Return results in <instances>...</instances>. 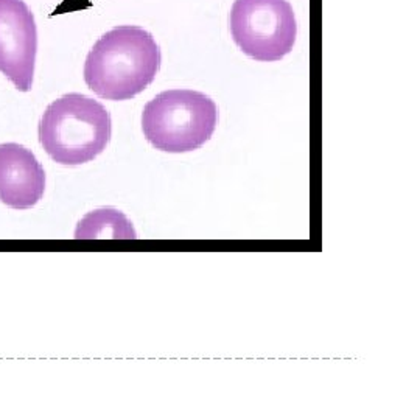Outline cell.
<instances>
[{"label":"cell","instance_id":"cell-1","mask_svg":"<svg viewBox=\"0 0 420 420\" xmlns=\"http://www.w3.org/2000/svg\"><path fill=\"white\" fill-rule=\"evenodd\" d=\"M161 63V48L151 33L136 25H120L92 47L84 63V81L98 97L123 102L154 81Z\"/></svg>","mask_w":420,"mask_h":420},{"label":"cell","instance_id":"cell-2","mask_svg":"<svg viewBox=\"0 0 420 420\" xmlns=\"http://www.w3.org/2000/svg\"><path fill=\"white\" fill-rule=\"evenodd\" d=\"M112 120L107 109L83 94H65L48 105L39 123V140L55 162L75 167L94 161L107 147Z\"/></svg>","mask_w":420,"mask_h":420},{"label":"cell","instance_id":"cell-3","mask_svg":"<svg viewBox=\"0 0 420 420\" xmlns=\"http://www.w3.org/2000/svg\"><path fill=\"white\" fill-rule=\"evenodd\" d=\"M218 109L212 98L191 89L157 94L142 112V131L156 149L187 153L213 136Z\"/></svg>","mask_w":420,"mask_h":420},{"label":"cell","instance_id":"cell-4","mask_svg":"<svg viewBox=\"0 0 420 420\" xmlns=\"http://www.w3.org/2000/svg\"><path fill=\"white\" fill-rule=\"evenodd\" d=\"M231 35L243 53L260 63L280 61L296 42L297 23L288 0H235Z\"/></svg>","mask_w":420,"mask_h":420},{"label":"cell","instance_id":"cell-5","mask_svg":"<svg viewBox=\"0 0 420 420\" xmlns=\"http://www.w3.org/2000/svg\"><path fill=\"white\" fill-rule=\"evenodd\" d=\"M38 53L35 16L23 0H0V72L21 92L33 86Z\"/></svg>","mask_w":420,"mask_h":420},{"label":"cell","instance_id":"cell-6","mask_svg":"<svg viewBox=\"0 0 420 420\" xmlns=\"http://www.w3.org/2000/svg\"><path fill=\"white\" fill-rule=\"evenodd\" d=\"M45 191L44 167L19 144L0 145V203L18 210L36 206Z\"/></svg>","mask_w":420,"mask_h":420},{"label":"cell","instance_id":"cell-7","mask_svg":"<svg viewBox=\"0 0 420 420\" xmlns=\"http://www.w3.org/2000/svg\"><path fill=\"white\" fill-rule=\"evenodd\" d=\"M75 238H136L131 221L111 207L94 210L80 221Z\"/></svg>","mask_w":420,"mask_h":420}]
</instances>
